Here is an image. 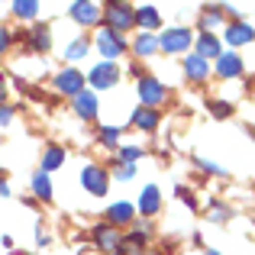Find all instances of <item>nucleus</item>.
Returning <instances> with one entry per match:
<instances>
[{"label":"nucleus","instance_id":"1","mask_svg":"<svg viewBox=\"0 0 255 255\" xmlns=\"http://www.w3.org/2000/svg\"><path fill=\"white\" fill-rule=\"evenodd\" d=\"M104 16H107V29H113V32H126V29H132V23H136V10L126 6V3L107 6Z\"/></svg>","mask_w":255,"mask_h":255},{"label":"nucleus","instance_id":"2","mask_svg":"<svg viewBox=\"0 0 255 255\" xmlns=\"http://www.w3.org/2000/svg\"><path fill=\"white\" fill-rule=\"evenodd\" d=\"M81 184L94 194V197H104L107 187H110V174H107V168H100V165H87L81 171Z\"/></svg>","mask_w":255,"mask_h":255},{"label":"nucleus","instance_id":"3","mask_svg":"<svg viewBox=\"0 0 255 255\" xmlns=\"http://www.w3.org/2000/svg\"><path fill=\"white\" fill-rule=\"evenodd\" d=\"M97 49H100V55L107 58V62H113V58H120L126 52V42L120 39V32H113V29H100L97 32Z\"/></svg>","mask_w":255,"mask_h":255},{"label":"nucleus","instance_id":"4","mask_svg":"<svg viewBox=\"0 0 255 255\" xmlns=\"http://www.w3.org/2000/svg\"><path fill=\"white\" fill-rule=\"evenodd\" d=\"M136 94H139V100H142V107L155 110V107L165 100V84L158 81V78H142L139 87H136Z\"/></svg>","mask_w":255,"mask_h":255},{"label":"nucleus","instance_id":"5","mask_svg":"<svg viewBox=\"0 0 255 255\" xmlns=\"http://www.w3.org/2000/svg\"><path fill=\"white\" fill-rule=\"evenodd\" d=\"M94 243H97V249H104V252L123 255V236H120L117 226H110V223H104V226L94 230Z\"/></svg>","mask_w":255,"mask_h":255},{"label":"nucleus","instance_id":"6","mask_svg":"<svg viewBox=\"0 0 255 255\" xmlns=\"http://www.w3.org/2000/svg\"><path fill=\"white\" fill-rule=\"evenodd\" d=\"M187 45H191V29H165L162 36H158V49L171 52V55L187 52Z\"/></svg>","mask_w":255,"mask_h":255},{"label":"nucleus","instance_id":"7","mask_svg":"<svg viewBox=\"0 0 255 255\" xmlns=\"http://www.w3.org/2000/svg\"><path fill=\"white\" fill-rule=\"evenodd\" d=\"M55 87L58 94H68V97H78V94L84 91V75L78 68H65L55 75Z\"/></svg>","mask_w":255,"mask_h":255},{"label":"nucleus","instance_id":"8","mask_svg":"<svg viewBox=\"0 0 255 255\" xmlns=\"http://www.w3.org/2000/svg\"><path fill=\"white\" fill-rule=\"evenodd\" d=\"M117 78H120V71H117V65H113V62H100L97 68L91 71V84L100 87V91L113 87V84H117Z\"/></svg>","mask_w":255,"mask_h":255},{"label":"nucleus","instance_id":"9","mask_svg":"<svg viewBox=\"0 0 255 255\" xmlns=\"http://www.w3.org/2000/svg\"><path fill=\"white\" fill-rule=\"evenodd\" d=\"M217 75L220 78H236L243 75V58L236 55V52H226V55L217 58Z\"/></svg>","mask_w":255,"mask_h":255},{"label":"nucleus","instance_id":"10","mask_svg":"<svg viewBox=\"0 0 255 255\" xmlns=\"http://www.w3.org/2000/svg\"><path fill=\"white\" fill-rule=\"evenodd\" d=\"M71 16H75L81 26H94L100 16H104V10H100L97 3H75L71 6Z\"/></svg>","mask_w":255,"mask_h":255},{"label":"nucleus","instance_id":"11","mask_svg":"<svg viewBox=\"0 0 255 255\" xmlns=\"http://www.w3.org/2000/svg\"><path fill=\"white\" fill-rule=\"evenodd\" d=\"M75 113L81 120H94V117H97V97H94L91 91H81L75 97Z\"/></svg>","mask_w":255,"mask_h":255},{"label":"nucleus","instance_id":"12","mask_svg":"<svg viewBox=\"0 0 255 255\" xmlns=\"http://www.w3.org/2000/svg\"><path fill=\"white\" fill-rule=\"evenodd\" d=\"M184 75L191 78V81H204V78L210 75V62H204L200 55H187L184 58Z\"/></svg>","mask_w":255,"mask_h":255},{"label":"nucleus","instance_id":"13","mask_svg":"<svg viewBox=\"0 0 255 255\" xmlns=\"http://www.w3.org/2000/svg\"><path fill=\"white\" fill-rule=\"evenodd\" d=\"M158 207H162V194H158L155 184H149V187L142 191V197H139V213L152 217V213H158Z\"/></svg>","mask_w":255,"mask_h":255},{"label":"nucleus","instance_id":"14","mask_svg":"<svg viewBox=\"0 0 255 255\" xmlns=\"http://www.w3.org/2000/svg\"><path fill=\"white\" fill-rule=\"evenodd\" d=\"M252 39H255V29L246 26V23H233L230 29H226V42L230 45H246V42H252Z\"/></svg>","mask_w":255,"mask_h":255},{"label":"nucleus","instance_id":"15","mask_svg":"<svg viewBox=\"0 0 255 255\" xmlns=\"http://www.w3.org/2000/svg\"><path fill=\"white\" fill-rule=\"evenodd\" d=\"M107 217H110V226H123V223H132L136 210H132V204H113L107 210Z\"/></svg>","mask_w":255,"mask_h":255},{"label":"nucleus","instance_id":"16","mask_svg":"<svg viewBox=\"0 0 255 255\" xmlns=\"http://www.w3.org/2000/svg\"><path fill=\"white\" fill-rule=\"evenodd\" d=\"M132 52L136 55H155L158 52V36H152V32H142V36H136V42H132Z\"/></svg>","mask_w":255,"mask_h":255},{"label":"nucleus","instance_id":"17","mask_svg":"<svg viewBox=\"0 0 255 255\" xmlns=\"http://www.w3.org/2000/svg\"><path fill=\"white\" fill-rule=\"evenodd\" d=\"M132 126H139V129H155L158 113L149 110V107H139V110H132Z\"/></svg>","mask_w":255,"mask_h":255},{"label":"nucleus","instance_id":"18","mask_svg":"<svg viewBox=\"0 0 255 255\" xmlns=\"http://www.w3.org/2000/svg\"><path fill=\"white\" fill-rule=\"evenodd\" d=\"M62 162H65V149H62V145H49V149H45V155H42V171L62 168Z\"/></svg>","mask_w":255,"mask_h":255},{"label":"nucleus","instance_id":"19","mask_svg":"<svg viewBox=\"0 0 255 255\" xmlns=\"http://www.w3.org/2000/svg\"><path fill=\"white\" fill-rule=\"evenodd\" d=\"M136 23L142 26V29H155V26L162 23V16H158L155 6H139L136 10Z\"/></svg>","mask_w":255,"mask_h":255},{"label":"nucleus","instance_id":"20","mask_svg":"<svg viewBox=\"0 0 255 255\" xmlns=\"http://www.w3.org/2000/svg\"><path fill=\"white\" fill-rule=\"evenodd\" d=\"M197 55L204 58V62L207 58H220V42L213 36H200L197 39Z\"/></svg>","mask_w":255,"mask_h":255},{"label":"nucleus","instance_id":"21","mask_svg":"<svg viewBox=\"0 0 255 255\" xmlns=\"http://www.w3.org/2000/svg\"><path fill=\"white\" fill-rule=\"evenodd\" d=\"M32 191H36L39 200H49L52 197V184H49V174H45V171H36V174H32Z\"/></svg>","mask_w":255,"mask_h":255},{"label":"nucleus","instance_id":"22","mask_svg":"<svg viewBox=\"0 0 255 255\" xmlns=\"http://www.w3.org/2000/svg\"><path fill=\"white\" fill-rule=\"evenodd\" d=\"M36 10H39L36 0H16V3H13V13H16L19 19H32V16H36Z\"/></svg>","mask_w":255,"mask_h":255},{"label":"nucleus","instance_id":"23","mask_svg":"<svg viewBox=\"0 0 255 255\" xmlns=\"http://www.w3.org/2000/svg\"><path fill=\"white\" fill-rule=\"evenodd\" d=\"M32 45H36L39 52H45L52 45V39H49V29H45V26H36V29H32Z\"/></svg>","mask_w":255,"mask_h":255},{"label":"nucleus","instance_id":"24","mask_svg":"<svg viewBox=\"0 0 255 255\" xmlns=\"http://www.w3.org/2000/svg\"><path fill=\"white\" fill-rule=\"evenodd\" d=\"M84 55H87V42L84 39H78V42L68 45V62H78V58H84Z\"/></svg>","mask_w":255,"mask_h":255},{"label":"nucleus","instance_id":"25","mask_svg":"<svg viewBox=\"0 0 255 255\" xmlns=\"http://www.w3.org/2000/svg\"><path fill=\"white\" fill-rule=\"evenodd\" d=\"M120 158H123V165H132L136 158H142V149L139 145H126V149H120Z\"/></svg>","mask_w":255,"mask_h":255},{"label":"nucleus","instance_id":"26","mask_svg":"<svg viewBox=\"0 0 255 255\" xmlns=\"http://www.w3.org/2000/svg\"><path fill=\"white\" fill-rule=\"evenodd\" d=\"M220 6H213L210 13H204V16H200V26H204V29H213V26H220Z\"/></svg>","mask_w":255,"mask_h":255},{"label":"nucleus","instance_id":"27","mask_svg":"<svg viewBox=\"0 0 255 255\" xmlns=\"http://www.w3.org/2000/svg\"><path fill=\"white\" fill-rule=\"evenodd\" d=\"M117 136H120L117 126H104V129H100V142L104 145H117Z\"/></svg>","mask_w":255,"mask_h":255},{"label":"nucleus","instance_id":"28","mask_svg":"<svg viewBox=\"0 0 255 255\" xmlns=\"http://www.w3.org/2000/svg\"><path fill=\"white\" fill-rule=\"evenodd\" d=\"M117 178H120V181H129V178H136V165H123V168L117 171Z\"/></svg>","mask_w":255,"mask_h":255},{"label":"nucleus","instance_id":"29","mask_svg":"<svg viewBox=\"0 0 255 255\" xmlns=\"http://www.w3.org/2000/svg\"><path fill=\"white\" fill-rule=\"evenodd\" d=\"M210 110H213V117H230L233 107L230 104H210Z\"/></svg>","mask_w":255,"mask_h":255},{"label":"nucleus","instance_id":"30","mask_svg":"<svg viewBox=\"0 0 255 255\" xmlns=\"http://www.w3.org/2000/svg\"><path fill=\"white\" fill-rule=\"evenodd\" d=\"M10 120H13V110H10V107H3V104H0V123H10Z\"/></svg>","mask_w":255,"mask_h":255},{"label":"nucleus","instance_id":"31","mask_svg":"<svg viewBox=\"0 0 255 255\" xmlns=\"http://www.w3.org/2000/svg\"><path fill=\"white\" fill-rule=\"evenodd\" d=\"M6 45H10V32L0 26V52H6Z\"/></svg>","mask_w":255,"mask_h":255},{"label":"nucleus","instance_id":"32","mask_svg":"<svg viewBox=\"0 0 255 255\" xmlns=\"http://www.w3.org/2000/svg\"><path fill=\"white\" fill-rule=\"evenodd\" d=\"M210 220H217V223H223L226 220V207H213V217Z\"/></svg>","mask_w":255,"mask_h":255},{"label":"nucleus","instance_id":"33","mask_svg":"<svg viewBox=\"0 0 255 255\" xmlns=\"http://www.w3.org/2000/svg\"><path fill=\"white\" fill-rule=\"evenodd\" d=\"M197 165H200V168H204V171H213V174H217V171H220V165H213V162H207V158H200V162H197Z\"/></svg>","mask_w":255,"mask_h":255},{"label":"nucleus","instance_id":"34","mask_svg":"<svg viewBox=\"0 0 255 255\" xmlns=\"http://www.w3.org/2000/svg\"><path fill=\"white\" fill-rule=\"evenodd\" d=\"M178 200H184V204H187V207H194V197H191V194H187V191H184V187H178Z\"/></svg>","mask_w":255,"mask_h":255},{"label":"nucleus","instance_id":"35","mask_svg":"<svg viewBox=\"0 0 255 255\" xmlns=\"http://www.w3.org/2000/svg\"><path fill=\"white\" fill-rule=\"evenodd\" d=\"M0 197H10V184H6L3 178H0Z\"/></svg>","mask_w":255,"mask_h":255},{"label":"nucleus","instance_id":"36","mask_svg":"<svg viewBox=\"0 0 255 255\" xmlns=\"http://www.w3.org/2000/svg\"><path fill=\"white\" fill-rule=\"evenodd\" d=\"M3 97H6V78L0 75V100H3Z\"/></svg>","mask_w":255,"mask_h":255},{"label":"nucleus","instance_id":"37","mask_svg":"<svg viewBox=\"0 0 255 255\" xmlns=\"http://www.w3.org/2000/svg\"><path fill=\"white\" fill-rule=\"evenodd\" d=\"M207 255H220V252H213V249H207Z\"/></svg>","mask_w":255,"mask_h":255}]
</instances>
